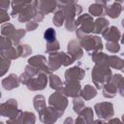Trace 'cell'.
<instances>
[{"label": "cell", "mask_w": 124, "mask_h": 124, "mask_svg": "<svg viewBox=\"0 0 124 124\" xmlns=\"http://www.w3.org/2000/svg\"><path fill=\"white\" fill-rule=\"evenodd\" d=\"M44 38L48 43L54 42V40H55V31H54V29L53 28L46 29V32H45V34H44Z\"/></svg>", "instance_id": "cell-1"}]
</instances>
